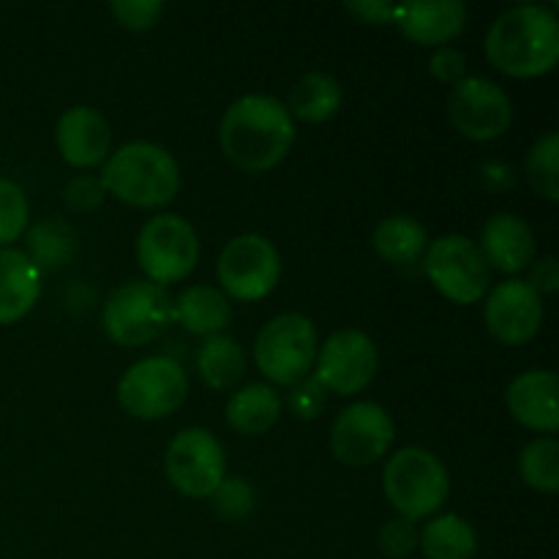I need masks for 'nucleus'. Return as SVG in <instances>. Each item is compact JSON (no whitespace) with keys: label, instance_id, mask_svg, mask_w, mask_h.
<instances>
[{"label":"nucleus","instance_id":"nucleus-1","mask_svg":"<svg viewBox=\"0 0 559 559\" xmlns=\"http://www.w3.org/2000/svg\"><path fill=\"white\" fill-rule=\"evenodd\" d=\"M218 142L243 173H267L287 158L295 142V120L273 96H243L233 102L218 126Z\"/></svg>","mask_w":559,"mask_h":559},{"label":"nucleus","instance_id":"nucleus-2","mask_svg":"<svg viewBox=\"0 0 559 559\" xmlns=\"http://www.w3.org/2000/svg\"><path fill=\"white\" fill-rule=\"evenodd\" d=\"M486 58L519 80L549 74L559 60V20L549 5H513L486 33Z\"/></svg>","mask_w":559,"mask_h":559},{"label":"nucleus","instance_id":"nucleus-3","mask_svg":"<svg viewBox=\"0 0 559 559\" xmlns=\"http://www.w3.org/2000/svg\"><path fill=\"white\" fill-rule=\"evenodd\" d=\"M104 194L131 207H162L180 189V169L173 153L156 142H129L109 153L102 169Z\"/></svg>","mask_w":559,"mask_h":559},{"label":"nucleus","instance_id":"nucleus-4","mask_svg":"<svg viewBox=\"0 0 559 559\" xmlns=\"http://www.w3.org/2000/svg\"><path fill=\"white\" fill-rule=\"evenodd\" d=\"M382 489L399 516L415 524L440 511L451 495V475L426 448H402L388 459Z\"/></svg>","mask_w":559,"mask_h":559},{"label":"nucleus","instance_id":"nucleus-5","mask_svg":"<svg viewBox=\"0 0 559 559\" xmlns=\"http://www.w3.org/2000/svg\"><path fill=\"white\" fill-rule=\"evenodd\" d=\"M175 322L169 293L151 282H129L115 289L102 309L104 333L118 347H142Z\"/></svg>","mask_w":559,"mask_h":559},{"label":"nucleus","instance_id":"nucleus-6","mask_svg":"<svg viewBox=\"0 0 559 559\" xmlns=\"http://www.w3.org/2000/svg\"><path fill=\"white\" fill-rule=\"evenodd\" d=\"M317 328L304 314H278L260 331L254 344V364L276 385H298L314 369Z\"/></svg>","mask_w":559,"mask_h":559},{"label":"nucleus","instance_id":"nucleus-7","mask_svg":"<svg viewBox=\"0 0 559 559\" xmlns=\"http://www.w3.org/2000/svg\"><path fill=\"white\" fill-rule=\"evenodd\" d=\"M424 271L437 293L451 304L473 306L489 293L491 267L467 235H442L431 240L424 254Z\"/></svg>","mask_w":559,"mask_h":559},{"label":"nucleus","instance_id":"nucleus-8","mask_svg":"<svg viewBox=\"0 0 559 559\" xmlns=\"http://www.w3.org/2000/svg\"><path fill=\"white\" fill-rule=\"evenodd\" d=\"M200 260V238L178 213H158L136 235V262L147 282L167 287L189 276Z\"/></svg>","mask_w":559,"mask_h":559},{"label":"nucleus","instance_id":"nucleus-9","mask_svg":"<svg viewBox=\"0 0 559 559\" xmlns=\"http://www.w3.org/2000/svg\"><path fill=\"white\" fill-rule=\"evenodd\" d=\"M189 396V380L178 360L156 358L136 360L118 382V402L131 418L162 420L178 413Z\"/></svg>","mask_w":559,"mask_h":559},{"label":"nucleus","instance_id":"nucleus-10","mask_svg":"<svg viewBox=\"0 0 559 559\" xmlns=\"http://www.w3.org/2000/svg\"><path fill=\"white\" fill-rule=\"evenodd\" d=\"M218 284L243 304L267 298L282 278V254L265 235L246 233L229 240L218 254Z\"/></svg>","mask_w":559,"mask_h":559},{"label":"nucleus","instance_id":"nucleus-11","mask_svg":"<svg viewBox=\"0 0 559 559\" xmlns=\"http://www.w3.org/2000/svg\"><path fill=\"white\" fill-rule=\"evenodd\" d=\"M167 478L180 495L191 500H207L227 478L224 448L207 429L191 426L183 429L167 448Z\"/></svg>","mask_w":559,"mask_h":559},{"label":"nucleus","instance_id":"nucleus-12","mask_svg":"<svg viewBox=\"0 0 559 559\" xmlns=\"http://www.w3.org/2000/svg\"><path fill=\"white\" fill-rule=\"evenodd\" d=\"M448 118L453 129L475 142H489L506 134L513 120V104L497 82L486 76H464L451 87Z\"/></svg>","mask_w":559,"mask_h":559},{"label":"nucleus","instance_id":"nucleus-13","mask_svg":"<svg viewBox=\"0 0 559 559\" xmlns=\"http://www.w3.org/2000/svg\"><path fill=\"white\" fill-rule=\"evenodd\" d=\"M393 420L377 402H355L331 426V451L347 467H369L393 445Z\"/></svg>","mask_w":559,"mask_h":559},{"label":"nucleus","instance_id":"nucleus-14","mask_svg":"<svg viewBox=\"0 0 559 559\" xmlns=\"http://www.w3.org/2000/svg\"><path fill=\"white\" fill-rule=\"evenodd\" d=\"M314 366V380L325 391L336 393V396H355L371 385L377 366H380V355H377L374 342L364 331L347 328V331H336L325 338Z\"/></svg>","mask_w":559,"mask_h":559},{"label":"nucleus","instance_id":"nucleus-15","mask_svg":"<svg viewBox=\"0 0 559 559\" xmlns=\"http://www.w3.org/2000/svg\"><path fill=\"white\" fill-rule=\"evenodd\" d=\"M484 320L500 344H527L544 325V295L535 293L522 278H508L486 293Z\"/></svg>","mask_w":559,"mask_h":559},{"label":"nucleus","instance_id":"nucleus-16","mask_svg":"<svg viewBox=\"0 0 559 559\" xmlns=\"http://www.w3.org/2000/svg\"><path fill=\"white\" fill-rule=\"evenodd\" d=\"M55 142H58V151L66 164L76 169H91L109 158L112 131L102 112L80 104L60 115L58 126H55Z\"/></svg>","mask_w":559,"mask_h":559},{"label":"nucleus","instance_id":"nucleus-17","mask_svg":"<svg viewBox=\"0 0 559 559\" xmlns=\"http://www.w3.org/2000/svg\"><path fill=\"white\" fill-rule=\"evenodd\" d=\"M557 391L559 380L555 371L535 369L519 374L506 393L513 420H519L527 429L540 431V435H555L559 429Z\"/></svg>","mask_w":559,"mask_h":559},{"label":"nucleus","instance_id":"nucleus-18","mask_svg":"<svg viewBox=\"0 0 559 559\" xmlns=\"http://www.w3.org/2000/svg\"><path fill=\"white\" fill-rule=\"evenodd\" d=\"M393 25L420 47H445L467 25V5L459 0L442 3H396Z\"/></svg>","mask_w":559,"mask_h":559},{"label":"nucleus","instance_id":"nucleus-19","mask_svg":"<svg viewBox=\"0 0 559 559\" xmlns=\"http://www.w3.org/2000/svg\"><path fill=\"white\" fill-rule=\"evenodd\" d=\"M480 254L500 273H519L535 262V235L516 213H495L480 233Z\"/></svg>","mask_w":559,"mask_h":559},{"label":"nucleus","instance_id":"nucleus-20","mask_svg":"<svg viewBox=\"0 0 559 559\" xmlns=\"http://www.w3.org/2000/svg\"><path fill=\"white\" fill-rule=\"evenodd\" d=\"M41 298V273L25 251L0 249V325L31 314Z\"/></svg>","mask_w":559,"mask_h":559},{"label":"nucleus","instance_id":"nucleus-21","mask_svg":"<svg viewBox=\"0 0 559 559\" xmlns=\"http://www.w3.org/2000/svg\"><path fill=\"white\" fill-rule=\"evenodd\" d=\"M175 304V322L186 328L194 336H222L224 328L233 322V306L222 289H213L207 284L183 289Z\"/></svg>","mask_w":559,"mask_h":559},{"label":"nucleus","instance_id":"nucleus-22","mask_svg":"<svg viewBox=\"0 0 559 559\" xmlns=\"http://www.w3.org/2000/svg\"><path fill=\"white\" fill-rule=\"evenodd\" d=\"M282 418V399L271 385H246L227 404V424L238 435L257 437L271 431Z\"/></svg>","mask_w":559,"mask_h":559},{"label":"nucleus","instance_id":"nucleus-23","mask_svg":"<svg viewBox=\"0 0 559 559\" xmlns=\"http://www.w3.org/2000/svg\"><path fill=\"white\" fill-rule=\"evenodd\" d=\"M342 85L325 71L304 74L289 91L287 112L304 123H325L342 109Z\"/></svg>","mask_w":559,"mask_h":559},{"label":"nucleus","instance_id":"nucleus-24","mask_svg":"<svg viewBox=\"0 0 559 559\" xmlns=\"http://www.w3.org/2000/svg\"><path fill=\"white\" fill-rule=\"evenodd\" d=\"M418 549L426 559H473L478 555V533L464 516L445 513L420 530Z\"/></svg>","mask_w":559,"mask_h":559},{"label":"nucleus","instance_id":"nucleus-25","mask_svg":"<svg viewBox=\"0 0 559 559\" xmlns=\"http://www.w3.org/2000/svg\"><path fill=\"white\" fill-rule=\"evenodd\" d=\"M25 246V257L38 267V273L58 271L74 260L76 233L63 218H44L36 227L27 229Z\"/></svg>","mask_w":559,"mask_h":559},{"label":"nucleus","instance_id":"nucleus-26","mask_svg":"<svg viewBox=\"0 0 559 559\" xmlns=\"http://www.w3.org/2000/svg\"><path fill=\"white\" fill-rule=\"evenodd\" d=\"M374 251L391 265H413L429 249V235L424 224L409 216H391L377 224L374 229Z\"/></svg>","mask_w":559,"mask_h":559},{"label":"nucleus","instance_id":"nucleus-27","mask_svg":"<svg viewBox=\"0 0 559 559\" xmlns=\"http://www.w3.org/2000/svg\"><path fill=\"white\" fill-rule=\"evenodd\" d=\"M197 371L213 391H229L246 374V353L235 338L211 336L197 355Z\"/></svg>","mask_w":559,"mask_h":559},{"label":"nucleus","instance_id":"nucleus-28","mask_svg":"<svg viewBox=\"0 0 559 559\" xmlns=\"http://www.w3.org/2000/svg\"><path fill=\"white\" fill-rule=\"evenodd\" d=\"M519 473L524 484L544 495L559 489V445L555 437H538L519 456Z\"/></svg>","mask_w":559,"mask_h":559},{"label":"nucleus","instance_id":"nucleus-29","mask_svg":"<svg viewBox=\"0 0 559 559\" xmlns=\"http://www.w3.org/2000/svg\"><path fill=\"white\" fill-rule=\"evenodd\" d=\"M527 180L533 191L544 200L555 202L559 197V134L549 131L540 136L527 153Z\"/></svg>","mask_w":559,"mask_h":559},{"label":"nucleus","instance_id":"nucleus-30","mask_svg":"<svg viewBox=\"0 0 559 559\" xmlns=\"http://www.w3.org/2000/svg\"><path fill=\"white\" fill-rule=\"evenodd\" d=\"M27 197L14 180L0 178V249H9L22 233L27 229Z\"/></svg>","mask_w":559,"mask_h":559},{"label":"nucleus","instance_id":"nucleus-31","mask_svg":"<svg viewBox=\"0 0 559 559\" xmlns=\"http://www.w3.org/2000/svg\"><path fill=\"white\" fill-rule=\"evenodd\" d=\"M213 506L224 519L238 522L254 511V489L246 478H224L222 486L213 491Z\"/></svg>","mask_w":559,"mask_h":559},{"label":"nucleus","instance_id":"nucleus-32","mask_svg":"<svg viewBox=\"0 0 559 559\" xmlns=\"http://www.w3.org/2000/svg\"><path fill=\"white\" fill-rule=\"evenodd\" d=\"M109 11L118 25L129 27V31H151L162 16L164 3L158 0H115L109 3Z\"/></svg>","mask_w":559,"mask_h":559},{"label":"nucleus","instance_id":"nucleus-33","mask_svg":"<svg viewBox=\"0 0 559 559\" xmlns=\"http://www.w3.org/2000/svg\"><path fill=\"white\" fill-rule=\"evenodd\" d=\"M380 549L382 555L391 559H404L418 549V530L407 519H391L385 527L380 530Z\"/></svg>","mask_w":559,"mask_h":559},{"label":"nucleus","instance_id":"nucleus-34","mask_svg":"<svg viewBox=\"0 0 559 559\" xmlns=\"http://www.w3.org/2000/svg\"><path fill=\"white\" fill-rule=\"evenodd\" d=\"M63 200L66 205H69V211L74 213L96 211L104 202L102 180L93 178V175H76V178H71L69 186H66Z\"/></svg>","mask_w":559,"mask_h":559},{"label":"nucleus","instance_id":"nucleus-35","mask_svg":"<svg viewBox=\"0 0 559 559\" xmlns=\"http://www.w3.org/2000/svg\"><path fill=\"white\" fill-rule=\"evenodd\" d=\"M429 69L437 80L453 87L467 76V58H464L456 47H440L435 55H431Z\"/></svg>","mask_w":559,"mask_h":559},{"label":"nucleus","instance_id":"nucleus-36","mask_svg":"<svg viewBox=\"0 0 559 559\" xmlns=\"http://www.w3.org/2000/svg\"><path fill=\"white\" fill-rule=\"evenodd\" d=\"M289 404H293V409L300 415V418H306V420L314 418V415L325 407V388H322L317 380L298 382V388H295Z\"/></svg>","mask_w":559,"mask_h":559},{"label":"nucleus","instance_id":"nucleus-37","mask_svg":"<svg viewBox=\"0 0 559 559\" xmlns=\"http://www.w3.org/2000/svg\"><path fill=\"white\" fill-rule=\"evenodd\" d=\"M530 287L535 289L538 295L544 293H555L557 284H559V267H557V260L555 257H544V260H538L533 265V278H530Z\"/></svg>","mask_w":559,"mask_h":559},{"label":"nucleus","instance_id":"nucleus-38","mask_svg":"<svg viewBox=\"0 0 559 559\" xmlns=\"http://www.w3.org/2000/svg\"><path fill=\"white\" fill-rule=\"evenodd\" d=\"M347 11L369 25H393L396 3H347Z\"/></svg>","mask_w":559,"mask_h":559}]
</instances>
